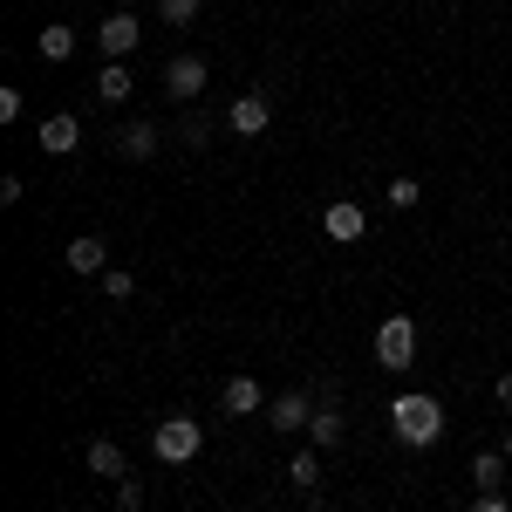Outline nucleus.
Returning <instances> with one entry per match:
<instances>
[{
    "instance_id": "f257e3e1",
    "label": "nucleus",
    "mask_w": 512,
    "mask_h": 512,
    "mask_svg": "<svg viewBox=\"0 0 512 512\" xmlns=\"http://www.w3.org/2000/svg\"><path fill=\"white\" fill-rule=\"evenodd\" d=\"M390 431H396V444H410V451H431L437 437H444V403H437V396H396Z\"/></svg>"
},
{
    "instance_id": "f03ea898",
    "label": "nucleus",
    "mask_w": 512,
    "mask_h": 512,
    "mask_svg": "<svg viewBox=\"0 0 512 512\" xmlns=\"http://www.w3.org/2000/svg\"><path fill=\"white\" fill-rule=\"evenodd\" d=\"M151 451H158L164 465H192L198 451H205V424L198 417H164V424H151Z\"/></svg>"
},
{
    "instance_id": "7ed1b4c3",
    "label": "nucleus",
    "mask_w": 512,
    "mask_h": 512,
    "mask_svg": "<svg viewBox=\"0 0 512 512\" xmlns=\"http://www.w3.org/2000/svg\"><path fill=\"white\" fill-rule=\"evenodd\" d=\"M376 362L383 369H410L417 362V321L410 315H383V328H376Z\"/></svg>"
},
{
    "instance_id": "20e7f679",
    "label": "nucleus",
    "mask_w": 512,
    "mask_h": 512,
    "mask_svg": "<svg viewBox=\"0 0 512 512\" xmlns=\"http://www.w3.org/2000/svg\"><path fill=\"white\" fill-rule=\"evenodd\" d=\"M308 424H315V396H308V390L267 396V431H308Z\"/></svg>"
},
{
    "instance_id": "39448f33",
    "label": "nucleus",
    "mask_w": 512,
    "mask_h": 512,
    "mask_svg": "<svg viewBox=\"0 0 512 512\" xmlns=\"http://www.w3.org/2000/svg\"><path fill=\"white\" fill-rule=\"evenodd\" d=\"M226 123H233V137H260V130L274 123V96H267V89H246V96H233Z\"/></svg>"
},
{
    "instance_id": "423d86ee",
    "label": "nucleus",
    "mask_w": 512,
    "mask_h": 512,
    "mask_svg": "<svg viewBox=\"0 0 512 512\" xmlns=\"http://www.w3.org/2000/svg\"><path fill=\"white\" fill-rule=\"evenodd\" d=\"M137 41H144V21H137V14H110V21L96 28V48H103L110 62H123V55H137Z\"/></svg>"
},
{
    "instance_id": "0eeeda50",
    "label": "nucleus",
    "mask_w": 512,
    "mask_h": 512,
    "mask_svg": "<svg viewBox=\"0 0 512 512\" xmlns=\"http://www.w3.org/2000/svg\"><path fill=\"white\" fill-rule=\"evenodd\" d=\"M321 233L335 239V246H349V239L369 233V212H362V205H349V198H335V205H321Z\"/></svg>"
},
{
    "instance_id": "6e6552de",
    "label": "nucleus",
    "mask_w": 512,
    "mask_h": 512,
    "mask_svg": "<svg viewBox=\"0 0 512 512\" xmlns=\"http://www.w3.org/2000/svg\"><path fill=\"white\" fill-rule=\"evenodd\" d=\"M62 267H69V274H82V280L110 274V246H103L96 233H82V239H69V253H62Z\"/></svg>"
},
{
    "instance_id": "1a4fd4ad",
    "label": "nucleus",
    "mask_w": 512,
    "mask_h": 512,
    "mask_svg": "<svg viewBox=\"0 0 512 512\" xmlns=\"http://www.w3.org/2000/svg\"><path fill=\"white\" fill-rule=\"evenodd\" d=\"M164 89H171L178 103L205 96V55H171V69H164Z\"/></svg>"
},
{
    "instance_id": "9d476101",
    "label": "nucleus",
    "mask_w": 512,
    "mask_h": 512,
    "mask_svg": "<svg viewBox=\"0 0 512 512\" xmlns=\"http://www.w3.org/2000/svg\"><path fill=\"white\" fill-rule=\"evenodd\" d=\"M76 144H82V123L62 110V117H41V151L48 158H76Z\"/></svg>"
},
{
    "instance_id": "9b49d317",
    "label": "nucleus",
    "mask_w": 512,
    "mask_h": 512,
    "mask_svg": "<svg viewBox=\"0 0 512 512\" xmlns=\"http://www.w3.org/2000/svg\"><path fill=\"white\" fill-rule=\"evenodd\" d=\"M82 465H89L96 478H130V465H123V444H117V437H89Z\"/></svg>"
},
{
    "instance_id": "f8f14e48",
    "label": "nucleus",
    "mask_w": 512,
    "mask_h": 512,
    "mask_svg": "<svg viewBox=\"0 0 512 512\" xmlns=\"http://www.w3.org/2000/svg\"><path fill=\"white\" fill-rule=\"evenodd\" d=\"M260 403H267V396H260L253 376H226V390H219V410H226V417H253Z\"/></svg>"
},
{
    "instance_id": "ddd939ff",
    "label": "nucleus",
    "mask_w": 512,
    "mask_h": 512,
    "mask_svg": "<svg viewBox=\"0 0 512 512\" xmlns=\"http://www.w3.org/2000/svg\"><path fill=\"white\" fill-rule=\"evenodd\" d=\"M117 158H130V164H151V158H158V130H151V123H130V130L117 137Z\"/></svg>"
},
{
    "instance_id": "4468645a",
    "label": "nucleus",
    "mask_w": 512,
    "mask_h": 512,
    "mask_svg": "<svg viewBox=\"0 0 512 512\" xmlns=\"http://www.w3.org/2000/svg\"><path fill=\"white\" fill-rule=\"evenodd\" d=\"M506 451H478L472 458V478H478V492H506Z\"/></svg>"
},
{
    "instance_id": "2eb2a0df",
    "label": "nucleus",
    "mask_w": 512,
    "mask_h": 512,
    "mask_svg": "<svg viewBox=\"0 0 512 512\" xmlns=\"http://www.w3.org/2000/svg\"><path fill=\"white\" fill-rule=\"evenodd\" d=\"M308 437H315V451H328V444H342V437H349V424H342V410H335V403H321V410H315V424H308Z\"/></svg>"
},
{
    "instance_id": "dca6fc26",
    "label": "nucleus",
    "mask_w": 512,
    "mask_h": 512,
    "mask_svg": "<svg viewBox=\"0 0 512 512\" xmlns=\"http://www.w3.org/2000/svg\"><path fill=\"white\" fill-rule=\"evenodd\" d=\"M35 48H41V62H69V55H76V28H62V21H48Z\"/></svg>"
},
{
    "instance_id": "f3484780",
    "label": "nucleus",
    "mask_w": 512,
    "mask_h": 512,
    "mask_svg": "<svg viewBox=\"0 0 512 512\" xmlns=\"http://www.w3.org/2000/svg\"><path fill=\"white\" fill-rule=\"evenodd\" d=\"M96 103H130V69H123V62H110V69L96 76Z\"/></svg>"
},
{
    "instance_id": "a211bd4d",
    "label": "nucleus",
    "mask_w": 512,
    "mask_h": 512,
    "mask_svg": "<svg viewBox=\"0 0 512 512\" xmlns=\"http://www.w3.org/2000/svg\"><path fill=\"white\" fill-rule=\"evenodd\" d=\"M198 14H205V0H158V21H171V28H192Z\"/></svg>"
},
{
    "instance_id": "6ab92c4d",
    "label": "nucleus",
    "mask_w": 512,
    "mask_h": 512,
    "mask_svg": "<svg viewBox=\"0 0 512 512\" xmlns=\"http://www.w3.org/2000/svg\"><path fill=\"white\" fill-rule=\"evenodd\" d=\"M287 478H294L301 492H321V458H315V451H301V458L287 465Z\"/></svg>"
},
{
    "instance_id": "aec40b11",
    "label": "nucleus",
    "mask_w": 512,
    "mask_h": 512,
    "mask_svg": "<svg viewBox=\"0 0 512 512\" xmlns=\"http://www.w3.org/2000/svg\"><path fill=\"white\" fill-rule=\"evenodd\" d=\"M103 294H110V301H130V294H137V280L123 274V267H110V274H103Z\"/></svg>"
},
{
    "instance_id": "412c9836",
    "label": "nucleus",
    "mask_w": 512,
    "mask_h": 512,
    "mask_svg": "<svg viewBox=\"0 0 512 512\" xmlns=\"http://www.w3.org/2000/svg\"><path fill=\"white\" fill-rule=\"evenodd\" d=\"M117 506L123 512H144V485H137V478H117Z\"/></svg>"
},
{
    "instance_id": "4be33fe9",
    "label": "nucleus",
    "mask_w": 512,
    "mask_h": 512,
    "mask_svg": "<svg viewBox=\"0 0 512 512\" xmlns=\"http://www.w3.org/2000/svg\"><path fill=\"white\" fill-rule=\"evenodd\" d=\"M417 198H424V192H417V178H396V185H390V205H396V212H410Z\"/></svg>"
},
{
    "instance_id": "5701e85b",
    "label": "nucleus",
    "mask_w": 512,
    "mask_h": 512,
    "mask_svg": "<svg viewBox=\"0 0 512 512\" xmlns=\"http://www.w3.org/2000/svg\"><path fill=\"white\" fill-rule=\"evenodd\" d=\"M472 512H512V506H506V492H478Z\"/></svg>"
},
{
    "instance_id": "b1692460",
    "label": "nucleus",
    "mask_w": 512,
    "mask_h": 512,
    "mask_svg": "<svg viewBox=\"0 0 512 512\" xmlns=\"http://www.w3.org/2000/svg\"><path fill=\"white\" fill-rule=\"evenodd\" d=\"M492 396H499V410H512V369L499 376V383H492Z\"/></svg>"
},
{
    "instance_id": "393cba45",
    "label": "nucleus",
    "mask_w": 512,
    "mask_h": 512,
    "mask_svg": "<svg viewBox=\"0 0 512 512\" xmlns=\"http://www.w3.org/2000/svg\"><path fill=\"white\" fill-rule=\"evenodd\" d=\"M499 451H506V458H512V437H506V444H499Z\"/></svg>"
}]
</instances>
